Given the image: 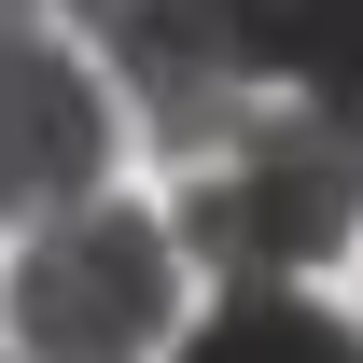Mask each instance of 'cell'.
<instances>
[{"label": "cell", "mask_w": 363, "mask_h": 363, "mask_svg": "<svg viewBox=\"0 0 363 363\" xmlns=\"http://www.w3.org/2000/svg\"><path fill=\"white\" fill-rule=\"evenodd\" d=\"M182 363H363V321L308 308V294H224L182 335Z\"/></svg>", "instance_id": "obj_4"}, {"label": "cell", "mask_w": 363, "mask_h": 363, "mask_svg": "<svg viewBox=\"0 0 363 363\" xmlns=\"http://www.w3.org/2000/svg\"><path fill=\"white\" fill-rule=\"evenodd\" d=\"M350 224H363V140L335 112H252L168 210V238L224 294H294Z\"/></svg>", "instance_id": "obj_1"}, {"label": "cell", "mask_w": 363, "mask_h": 363, "mask_svg": "<svg viewBox=\"0 0 363 363\" xmlns=\"http://www.w3.org/2000/svg\"><path fill=\"white\" fill-rule=\"evenodd\" d=\"M70 14L98 28V56H126V43H154V28H168L182 0H70Z\"/></svg>", "instance_id": "obj_5"}, {"label": "cell", "mask_w": 363, "mask_h": 363, "mask_svg": "<svg viewBox=\"0 0 363 363\" xmlns=\"http://www.w3.org/2000/svg\"><path fill=\"white\" fill-rule=\"evenodd\" d=\"M112 182V98L43 28H0V224H56Z\"/></svg>", "instance_id": "obj_3"}, {"label": "cell", "mask_w": 363, "mask_h": 363, "mask_svg": "<svg viewBox=\"0 0 363 363\" xmlns=\"http://www.w3.org/2000/svg\"><path fill=\"white\" fill-rule=\"evenodd\" d=\"M0 363H14V350H0Z\"/></svg>", "instance_id": "obj_7"}, {"label": "cell", "mask_w": 363, "mask_h": 363, "mask_svg": "<svg viewBox=\"0 0 363 363\" xmlns=\"http://www.w3.org/2000/svg\"><path fill=\"white\" fill-rule=\"evenodd\" d=\"M0 308H14L28 363H154L168 308H182V238L154 210H126V196H84V210L28 224Z\"/></svg>", "instance_id": "obj_2"}, {"label": "cell", "mask_w": 363, "mask_h": 363, "mask_svg": "<svg viewBox=\"0 0 363 363\" xmlns=\"http://www.w3.org/2000/svg\"><path fill=\"white\" fill-rule=\"evenodd\" d=\"M0 28H43V0H0Z\"/></svg>", "instance_id": "obj_6"}]
</instances>
